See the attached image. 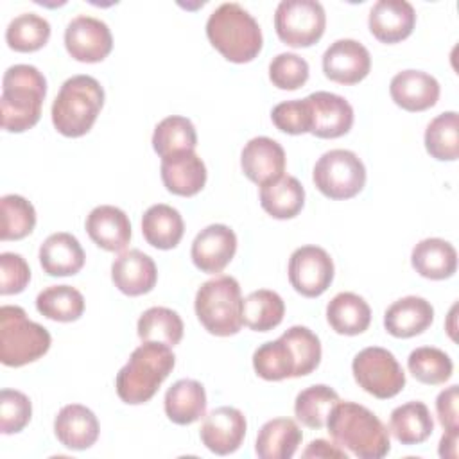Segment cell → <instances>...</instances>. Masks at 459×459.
Returning <instances> with one entry per match:
<instances>
[{
  "mask_svg": "<svg viewBox=\"0 0 459 459\" xmlns=\"http://www.w3.org/2000/svg\"><path fill=\"white\" fill-rule=\"evenodd\" d=\"M335 445L359 459H380L389 454V430L375 412L355 402H337L326 420Z\"/></svg>",
  "mask_w": 459,
  "mask_h": 459,
  "instance_id": "obj_1",
  "label": "cell"
},
{
  "mask_svg": "<svg viewBox=\"0 0 459 459\" xmlns=\"http://www.w3.org/2000/svg\"><path fill=\"white\" fill-rule=\"evenodd\" d=\"M47 95V79L32 65H13L2 79V129L23 133L34 127L41 117Z\"/></svg>",
  "mask_w": 459,
  "mask_h": 459,
  "instance_id": "obj_2",
  "label": "cell"
},
{
  "mask_svg": "<svg viewBox=\"0 0 459 459\" xmlns=\"http://www.w3.org/2000/svg\"><path fill=\"white\" fill-rule=\"evenodd\" d=\"M174 366L176 355L170 346L161 342L140 344L117 373L115 387L118 398L129 405L149 402L172 373Z\"/></svg>",
  "mask_w": 459,
  "mask_h": 459,
  "instance_id": "obj_3",
  "label": "cell"
},
{
  "mask_svg": "<svg viewBox=\"0 0 459 459\" xmlns=\"http://www.w3.org/2000/svg\"><path fill=\"white\" fill-rule=\"evenodd\" d=\"M206 36L224 59L237 65L253 61L264 45L258 22L237 2H224L208 16Z\"/></svg>",
  "mask_w": 459,
  "mask_h": 459,
  "instance_id": "obj_4",
  "label": "cell"
},
{
  "mask_svg": "<svg viewBox=\"0 0 459 459\" xmlns=\"http://www.w3.org/2000/svg\"><path fill=\"white\" fill-rule=\"evenodd\" d=\"M104 106V88L91 75L66 79L52 102V124L68 138L86 134Z\"/></svg>",
  "mask_w": 459,
  "mask_h": 459,
  "instance_id": "obj_5",
  "label": "cell"
},
{
  "mask_svg": "<svg viewBox=\"0 0 459 459\" xmlns=\"http://www.w3.org/2000/svg\"><path fill=\"white\" fill-rule=\"evenodd\" d=\"M195 316L204 330L217 337H230L242 328V294L233 276L221 274L204 281L195 292Z\"/></svg>",
  "mask_w": 459,
  "mask_h": 459,
  "instance_id": "obj_6",
  "label": "cell"
},
{
  "mask_svg": "<svg viewBox=\"0 0 459 459\" xmlns=\"http://www.w3.org/2000/svg\"><path fill=\"white\" fill-rule=\"evenodd\" d=\"M52 344L45 326L27 317L18 305L0 308V360L4 366L20 368L41 359Z\"/></svg>",
  "mask_w": 459,
  "mask_h": 459,
  "instance_id": "obj_7",
  "label": "cell"
},
{
  "mask_svg": "<svg viewBox=\"0 0 459 459\" xmlns=\"http://www.w3.org/2000/svg\"><path fill=\"white\" fill-rule=\"evenodd\" d=\"M312 179L325 197L333 201L351 199L366 185V167L353 151L332 149L316 161Z\"/></svg>",
  "mask_w": 459,
  "mask_h": 459,
  "instance_id": "obj_8",
  "label": "cell"
},
{
  "mask_svg": "<svg viewBox=\"0 0 459 459\" xmlns=\"http://www.w3.org/2000/svg\"><path fill=\"white\" fill-rule=\"evenodd\" d=\"M351 373L359 387L380 400L393 398L405 387V373L396 357L380 346L360 350L353 357Z\"/></svg>",
  "mask_w": 459,
  "mask_h": 459,
  "instance_id": "obj_9",
  "label": "cell"
},
{
  "mask_svg": "<svg viewBox=\"0 0 459 459\" xmlns=\"http://www.w3.org/2000/svg\"><path fill=\"white\" fill-rule=\"evenodd\" d=\"M326 27V14L316 0H281L274 11L278 38L294 48L312 47L321 39Z\"/></svg>",
  "mask_w": 459,
  "mask_h": 459,
  "instance_id": "obj_10",
  "label": "cell"
},
{
  "mask_svg": "<svg viewBox=\"0 0 459 459\" xmlns=\"http://www.w3.org/2000/svg\"><path fill=\"white\" fill-rule=\"evenodd\" d=\"M333 260L319 246H301L289 258V281L305 298L321 296L333 281Z\"/></svg>",
  "mask_w": 459,
  "mask_h": 459,
  "instance_id": "obj_11",
  "label": "cell"
},
{
  "mask_svg": "<svg viewBox=\"0 0 459 459\" xmlns=\"http://www.w3.org/2000/svg\"><path fill=\"white\" fill-rule=\"evenodd\" d=\"M66 52L81 63H99L113 48L109 27L93 16L79 14L65 29Z\"/></svg>",
  "mask_w": 459,
  "mask_h": 459,
  "instance_id": "obj_12",
  "label": "cell"
},
{
  "mask_svg": "<svg viewBox=\"0 0 459 459\" xmlns=\"http://www.w3.org/2000/svg\"><path fill=\"white\" fill-rule=\"evenodd\" d=\"M246 430L247 423L242 411L237 407L222 405L204 416L199 436L210 452L217 455H228L240 448L246 437Z\"/></svg>",
  "mask_w": 459,
  "mask_h": 459,
  "instance_id": "obj_13",
  "label": "cell"
},
{
  "mask_svg": "<svg viewBox=\"0 0 459 459\" xmlns=\"http://www.w3.org/2000/svg\"><path fill=\"white\" fill-rule=\"evenodd\" d=\"M371 56L357 39H337L323 54L325 75L339 84H357L368 77Z\"/></svg>",
  "mask_w": 459,
  "mask_h": 459,
  "instance_id": "obj_14",
  "label": "cell"
},
{
  "mask_svg": "<svg viewBox=\"0 0 459 459\" xmlns=\"http://www.w3.org/2000/svg\"><path fill=\"white\" fill-rule=\"evenodd\" d=\"M237 253V235L226 224H210L201 230L190 249L194 265L201 273H221Z\"/></svg>",
  "mask_w": 459,
  "mask_h": 459,
  "instance_id": "obj_15",
  "label": "cell"
},
{
  "mask_svg": "<svg viewBox=\"0 0 459 459\" xmlns=\"http://www.w3.org/2000/svg\"><path fill=\"white\" fill-rule=\"evenodd\" d=\"M285 151L269 136L251 138L240 152V167L244 176L258 186L280 179L285 172Z\"/></svg>",
  "mask_w": 459,
  "mask_h": 459,
  "instance_id": "obj_16",
  "label": "cell"
},
{
  "mask_svg": "<svg viewBox=\"0 0 459 459\" xmlns=\"http://www.w3.org/2000/svg\"><path fill=\"white\" fill-rule=\"evenodd\" d=\"M312 109L310 133L317 138H339L344 136L353 126L351 104L330 91H314L307 97Z\"/></svg>",
  "mask_w": 459,
  "mask_h": 459,
  "instance_id": "obj_17",
  "label": "cell"
},
{
  "mask_svg": "<svg viewBox=\"0 0 459 459\" xmlns=\"http://www.w3.org/2000/svg\"><path fill=\"white\" fill-rule=\"evenodd\" d=\"M368 25L378 41L387 45L400 43L412 34L416 13L405 0H378L369 11Z\"/></svg>",
  "mask_w": 459,
  "mask_h": 459,
  "instance_id": "obj_18",
  "label": "cell"
},
{
  "mask_svg": "<svg viewBox=\"0 0 459 459\" xmlns=\"http://www.w3.org/2000/svg\"><path fill=\"white\" fill-rule=\"evenodd\" d=\"M111 280L122 294L142 296L154 289L158 269L149 255L140 249H129L113 260Z\"/></svg>",
  "mask_w": 459,
  "mask_h": 459,
  "instance_id": "obj_19",
  "label": "cell"
},
{
  "mask_svg": "<svg viewBox=\"0 0 459 459\" xmlns=\"http://www.w3.org/2000/svg\"><path fill=\"white\" fill-rule=\"evenodd\" d=\"M439 91L437 79L421 70H402L389 82V93L394 104L411 113L436 106Z\"/></svg>",
  "mask_w": 459,
  "mask_h": 459,
  "instance_id": "obj_20",
  "label": "cell"
},
{
  "mask_svg": "<svg viewBox=\"0 0 459 459\" xmlns=\"http://www.w3.org/2000/svg\"><path fill=\"white\" fill-rule=\"evenodd\" d=\"M100 425L91 409L81 403H68L59 409L54 420L57 441L70 450H86L99 439Z\"/></svg>",
  "mask_w": 459,
  "mask_h": 459,
  "instance_id": "obj_21",
  "label": "cell"
},
{
  "mask_svg": "<svg viewBox=\"0 0 459 459\" xmlns=\"http://www.w3.org/2000/svg\"><path fill=\"white\" fill-rule=\"evenodd\" d=\"M160 174L165 188L181 197L199 194L206 183V165L195 154V151H185L161 158Z\"/></svg>",
  "mask_w": 459,
  "mask_h": 459,
  "instance_id": "obj_22",
  "label": "cell"
},
{
  "mask_svg": "<svg viewBox=\"0 0 459 459\" xmlns=\"http://www.w3.org/2000/svg\"><path fill=\"white\" fill-rule=\"evenodd\" d=\"M86 231L90 238L104 251L118 253L127 247L131 240V222L124 210L100 204L95 206L86 217Z\"/></svg>",
  "mask_w": 459,
  "mask_h": 459,
  "instance_id": "obj_23",
  "label": "cell"
},
{
  "mask_svg": "<svg viewBox=\"0 0 459 459\" xmlns=\"http://www.w3.org/2000/svg\"><path fill=\"white\" fill-rule=\"evenodd\" d=\"M434 321L430 301L420 296H405L396 299L384 312V326L387 333L398 339H409L423 333Z\"/></svg>",
  "mask_w": 459,
  "mask_h": 459,
  "instance_id": "obj_24",
  "label": "cell"
},
{
  "mask_svg": "<svg viewBox=\"0 0 459 459\" xmlns=\"http://www.w3.org/2000/svg\"><path fill=\"white\" fill-rule=\"evenodd\" d=\"M84 249L66 231L48 235L39 246V264L48 276H74L84 265Z\"/></svg>",
  "mask_w": 459,
  "mask_h": 459,
  "instance_id": "obj_25",
  "label": "cell"
},
{
  "mask_svg": "<svg viewBox=\"0 0 459 459\" xmlns=\"http://www.w3.org/2000/svg\"><path fill=\"white\" fill-rule=\"evenodd\" d=\"M411 264L427 280H446L457 271V251L445 238H423L412 247Z\"/></svg>",
  "mask_w": 459,
  "mask_h": 459,
  "instance_id": "obj_26",
  "label": "cell"
},
{
  "mask_svg": "<svg viewBox=\"0 0 459 459\" xmlns=\"http://www.w3.org/2000/svg\"><path fill=\"white\" fill-rule=\"evenodd\" d=\"M165 414L176 425H190L206 412V391L201 382L181 378L165 393Z\"/></svg>",
  "mask_w": 459,
  "mask_h": 459,
  "instance_id": "obj_27",
  "label": "cell"
},
{
  "mask_svg": "<svg viewBox=\"0 0 459 459\" xmlns=\"http://www.w3.org/2000/svg\"><path fill=\"white\" fill-rule=\"evenodd\" d=\"M303 434L290 418L265 421L256 436L255 452L260 459H290L301 445Z\"/></svg>",
  "mask_w": 459,
  "mask_h": 459,
  "instance_id": "obj_28",
  "label": "cell"
},
{
  "mask_svg": "<svg viewBox=\"0 0 459 459\" xmlns=\"http://www.w3.org/2000/svg\"><path fill=\"white\" fill-rule=\"evenodd\" d=\"M326 321L335 333L359 335L371 323V308L362 296L339 292L326 305Z\"/></svg>",
  "mask_w": 459,
  "mask_h": 459,
  "instance_id": "obj_29",
  "label": "cell"
},
{
  "mask_svg": "<svg viewBox=\"0 0 459 459\" xmlns=\"http://www.w3.org/2000/svg\"><path fill=\"white\" fill-rule=\"evenodd\" d=\"M185 233L181 213L163 203L152 204L142 215V235L156 249H172Z\"/></svg>",
  "mask_w": 459,
  "mask_h": 459,
  "instance_id": "obj_30",
  "label": "cell"
},
{
  "mask_svg": "<svg viewBox=\"0 0 459 459\" xmlns=\"http://www.w3.org/2000/svg\"><path fill=\"white\" fill-rule=\"evenodd\" d=\"M389 432L402 445H420L434 432V420L423 402H407L393 409L389 418Z\"/></svg>",
  "mask_w": 459,
  "mask_h": 459,
  "instance_id": "obj_31",
  "label": "cell"
},
{
  "mask_svg": "<svg viewBox=\"0 0 459 459\" xmlns=\"http://www.w3.org/2000/svg\"><path fill=\"white\" fill-rule=\"evenodd\" d=\"M305 204V188L294 176H281L280 179L260 186V206L274 219L285 221L296 217Z\"/></svg>",
  "mask_w": 459,
  "mask_h": 459,
  "instance_id": "obj_32",
  "label": "cell"
},
{
  "mask_svg": "<svg viewBox=\"0 0 459 459\" xmlns=\"http://www.w3.org/2000/svg\"><path fill=\"white\" fill-rule=\"evenodd\" d=\"M285 303L269 289H258L242 299V323L255 332H269L283 321Z\"/></svg>",
  "mask_w": 459,
  "mask_h": 459,
  "instance_id": "obj_33",
  "label": "cell"
},
{
  "mask_svg": "<svg viewBox=\"0 0 459 459\" xmlns=\"http://www.w3.org/2000/svg\"><path fill=\"white\" fill-rule=\"evenodd\" d=\"M183 319L179 314L167 307L147 308L136 325L138 337L142 342H161L167 346H176L183 339Z\"/></svg>",
  "mask_w": 459,
  "mask_h": 459,
  "instance_id": "obj_34",
  "label": "cell"
},
{
  "mask_svg": "<svg viewBox=\"0 0 459 459\" xmlns=\"http://www.w3.org/2000/svg\"><path fill=\"white\" fill-rule=\"evenodd\" d=\"M197 133L186 117L170 115L163 118L152 133V149L160 158H167L185 151H195Z\"/></svg>",
  "mask_w": 459,
  "mask_h": 459,
  "instance_id": "obj_35",
  "label": "cell"
},
{
  "mask_svg": "<svg viewBox=\"0 0 459 459\" xmlns=\"http://www.w3.org/2000/svg\"><path fill=\"white\" fill-rule=\"evenodd\" d=\"M36 308L47 319L72 323L84 312V296L72 285H50L38 294Z\"/></svg>",
  "mask_w": 459,
  "mask_h": 459,
  "instance_id": "obj_36",
  "label": "cell"
},
{
  "mask_svg": "<svg viewBox=\"0 0 459 459\" xmlns=\"http://www.w3.org/2000/svg\"><path fill=\"white\" fill-rule=\"evenodd\" d=\"M255 373L269 382L296 378V360L287 341L280 335L276 341L264 342L253 353Z\"/></svg>",
  "mask_w": 459,
  "mask_h": 459,
  "instance_id": "obj_37",
  "label": "cell"
},
{
  "mask_svg": "<svg viewBox=\"0 0 459 459\" xmlns=\"http://www.w3.org/2000/svg\"><path fill=\"white\" fill-rule=\"evenodd\" d=\"M425 149L439 161H455L459 158V117L455 111H445L432 118L425 129Z\"/></svg>",
  "mask_w": 459,
  "mask_h": 459,
  "instance_id": "obj_38",
  "label": "cell"
},
{
  "mask_svg": "<svg viewBox=\"0 0 459 459\" xmlns=\"http://www.w3.org/2000/svg\"><path fill=\"white\" fill-rule=\"evenodd\" d=\"M335 389L325 384H316L301 393L294 400V414L308 429H323L330 416V411L339 402Z\"/></svg>",
  "mask_w": 459,
  "mask_h": 459,
  "instance_id": "obj_39",
  "label": "cell"
},
{
  "mask_svg": "<svg viewBox=\"0 0 459 459\" xmlns=\"http://www.w3.org/2000/svg\"><path fill=\"white\" fill-rule=\"evenodd\" d=\"M48 38L50 23L36 13L18 14L5 29V41L14 52H36L47 45Z\"/></svg>",
  "mask_w": 459,
  "mask_h": 459,
  "instance_id": "obj_40",
  "label": "cell"
},
{
  "mask_svg": "<svg viewBox=\"0 0 459 459\" xmlns=\"http://www.w3.org/2000/svg\"><path fill=\"white\" fill-rule=\"evenodd\" d=\"M407 368L411 375L427 385H441L450 380L454 373V362L439 348L420 346L409 353Z\"/></svg>",
  "mask_w": 459,
  "mask_h": 459,
  "instance_id": "obj_41",
  "label": "cell"
},
{
  "mask_svg": "<svg viewBox=\"0 0 459 459\" xmlns=\"http://www.w3.org/2000/svg\"><path fill=\"white\" fill-rule=\"evenodd\" d=\"M0 240H22L32 233L36 226V210L30 201L16 194H7L0 199Z\"/></svg>",
  "mask_w": 459,
  "mask_h": 459,
  "instance_id": "obj_42",
  "label": "cell"
},
{
  "mask_svg": "<svg viewBox=\"0 0 459 459\" xmlns=\"http://www.w3.org/2000/svg\"><path fill=\"white\" fill-rule=\"evenodd\" d=\"M296 360V378L310 375L321 362V341L307 326L296 325L281 333Z\"/></svg>",
  "mask_w": 459,
  "mask_h": 459,
  "instance_id": "obj_43",
  "label": "cell"
},
{
  "mask_svg": "<svg viewBox=\"0 0 459 459\" xmlns=\"http://www.w3.org/2000/svg\"><path fill=\"white\" fill-rule=\"evenodd\" d=\"M308 63L292 52H281L269 63V79L280 90H298L308 81Z\"/></svg>",
  "mask_w": 459,
  "mask_h": 459,
  "instance_id": "obj_44",
  "label": "cell"
},
{
  "mask_svg": "<svg viewBox=\"0 0 459 459\" xmlns=\"http://www.w3.org/2000/svg\"><path fill=\"white\" fill-rule=\"evenodd\" d=\"M32 416V403L29 396L16 389L0 391V432L16 434L22 432Z\"/></svg>",
  "mask_w": 459,
  "mask_h": 459,
  "instance_id": "obj_45",
  "label": "cell"
},
{
  "mask_svg": "<svg viewBox=\"0 0 459 459\" xmlns=\"http://www.w3.org/2000/svg\"><path fill=\"white\" fill-rule=\"evenodd\" d=\"M271 120L281 133L287 134H303L312 129V109L305 99L285 100L273 108Z\"/></svg>",
  "mask_w": 459,
  "mask_h": 459,
  "instance_id": "obj_46",
  "label": "cell"
},
{
  "mask_svg": "<svg viewBox=\"0 0 459 459\" xmlns=\"http://www.w3.org/2000/svg\"><path fill=\"white\" fill-rule=\"evenodd\" d=\"M30 281V269L25 258L18 253L0 255V294H18Z\"/></svg>",
  "mask_w": 459,
  "mask_h": 459,
  "instance_id": "obj_47",
  "label": "cell"
},
{
  "mask_svg": "<svg viewBox=\"0 0 459 459\" xmlns=\"http://www.w3.org/2000/svg\"><path fill=\"white\" fill-rule=\"evenodd\" d=\"M457 400H459V385L455 384L443 389L436 398L437 420L445 430H459Z\"/></svg>",
  "mask_w": 459,
  "mask_h": 459,
  "instance_id": "obj_48",
  "label": "cell"
},
{
  "mask_svg": "<svg viewBox=\"0 0 459 459\" xmlns=\"http://www.w3.org/2000/svg\"><path fill=\"white\" fill-rule=\"evenodd\" d=\"M303 457H335V459H348L346 450H342L335 443H328L326 439H314L308 446L301 452Z\"/></svg>",
  "mask_w": 459,
  "mask_h": 459,
  "instance_id": "obj_49",
  "label": "cell"
},
{
  "mask_svg": "<svg viewBox=\"0 0 459 459\" xmlns=\"http://www.w3.org/2000/svg\"><path fill=\"white\" fill-rule=\"evenodd\" d=\"M457 443H459V430H445L439 439V455L446 459H457Z\"/></svg>",
  "mask_w": 459,
  "mask_h": 459,
  "instance_id": "obj_50",
  "label": "cell"
},
{
  "mask_svg": "<svg viewBox=\"0 0 459 459\" xmlns=\"http://www.w3.org/2000/svg\"><path fill=\"white\" fill-rule=\"evenodd\" d=\"M454 314H455V305L452 307V310H450V314H448V316H450V323H454V319H455V316H454ZM454 330H455V328H454V325H452V326H448V333H450V337H452V339H455Z\"/></svg>",
  "mask_w": 459,
  "mask_h": 459,
  "instance_id": "obj_51",
  "label": "cell"
}]
</instances>
